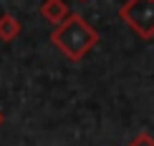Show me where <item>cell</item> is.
Instances as JSON below:
<instances>
[{
  "label": "cell",
  "instance_id": "obj_3",
  "mask_svg": "<svg viewBox=\"0 0 154 146\" xmlns=\"http://www.w3.org/2000/svg\"><path fill=\"white\" fill-rule=\"evenodd\" d=\"M38 10H41L43 20H48L51 25H58L61 20H66L71 15V8H68L66 0H43Z\"/></svg>",
  "mask_w": 154,
  "mask_h": 146
},
{
  "label": "cell",
  "instance_id": "obj_2",
  "mask_svg": "<svg viewBox=\"0 0 154 146\" xmlns=\"http://www.w3.org/2000/svg\"><path fill=\"white\" fill-rule=\"evenodd\" d=\"M119 18L139 38H154V0H126L119 8Z\"/></svg>",
  "mask_w": 154,
  "mask_h": 146
},
{
  "label": "cell",
  "instance_id": "obj_4",
  "mask_svg": "<svg viewBox=\"0 0 154 146\" xmlns=\"http://www.w3.org/2000/svg\"><path fill=\"white\" fill-rule=\"evenodd\" d=\"M20 30H23V25L13 13H3V15H0V40H5V43L15 40V38L20 35Z\"/></svg>",
  "mask_w": 154,
  "mask_h": 146
},
{
  "label": "cell",
  "instance_id": "obj_1",
  "mask_svg": "<svg viewBox=\"0 0 154 146\" xmlns=\"http://www.w3.org/2000/svg\"><path fill=\"white\" fill-rule=\"evenodd\" d=\"M51 43H53L68 61L79 63L99 46V33L94 30V25L86 23L83 15L71 13L66 20L53 25V30H51Z\"/></svg>",
  "mask_w": 154,
  "mask_h": 146
},
{
  "label": "cell",
  "instance_id": "obj_6",
  "mask_svg": "<svg viewBox=\"0 0 154 146\" xmlns=\"http://www.w3.org/2000/svg\"><path fill=\"white\" fill-rule=\"evenodd\" d=\"M5 124V113H3V109H0V126Z\"/></svg>",
  "mask_w": 154,
  "mask_h": 146
},
{
  "label": "cell",
  "instance_id": "obj_7",
  "mask_svg": "<svg viewBox=\"0 0 154 146\" xmlns=\"http://www.w3.org/2000/svg\"><path fill=\"white\" fill-rule=\"evenodd\" d=\"M81 3H83V0H81Z\"/></svg>",
  "mask_w": 154,
  "mask_h": 146
},
{
  "label": "cell",
  "instance_id": "obj_5",
  "mask_svg": "<svg viewBox=\"0 0 154 146\" xmlns=\"http://www.w3.org/2000/svg\"><path fill=\"white\" fill-rule=\"evenodd\" d=\"M126 146H154V139L146 134V131H142V134H137Z\"/></svg>",
  "mask_w": 154,
  "mask_h": 146
}]
</instances>
